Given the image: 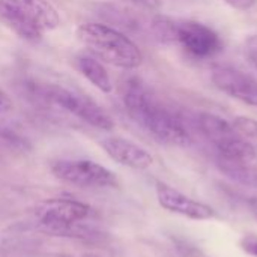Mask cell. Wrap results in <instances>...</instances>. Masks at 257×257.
Masks as SVG:
<instances>
[{
	"label": "cell",
	"mask_w": 257,
	"mask_h": 257,
	"mask_svg": "<svg viewBox=\"0 0 257 257\" xmlns=\"http://www.w3.org/2000/svg\"><path fill=\"white\" fill-rule=\"evenodd\" d=\"M122 102L128 116L160 143L169 146L190 143V134L184 122L158 101L142 78L130 77L123 81Z\"/></svg>",
	"instance_id": "6da1fadb"
},
{
	"label": "cell",
	"mask_w": 257,
	"mask_h": 257,
	"mask_svg": "<svg viewBox=\"0 0 257 257\" xmlns=\"http://www.w3.org/2000/svg\"><path fill=\"white\" fill-rule=\"evenodd\" d=\"M77 36L96 59L122 69H136L143 63L137 44L120 30L102 23L78 26Z\"/></svg>",
	"instance_id": "7a4b0ae2"
},
{
	"label": "cell",
	"mask_w": 257,
	"mask_h": 257,
	"mask_svg": "<svg viewBox=\"0 0 257 257\" xmlns=\"http://www.w3.org/2000/svg\"><path fill=\"white\" fill-rule=\"evenodd\" d=\"M155 38L164 44H176L194 57L206 59L223 48L220 35L205 23L157 15L152 20Z\"/></svg>",
	"instance_id": "3957f363"
},
{
	"label": "cell",
	"mask_w": 257,
	"mask_h": 257,
	"mask_svg": "<svg viewBox=\"0 0 257 257\" xmlns=\"http://www.w3.org/2000/svg\"><path fill=\"white\" fill-rule=\"evenodd\" d=\"M0 21L20 38L38 42L59 27L60 17L50 0H0Z\"/></svg>",
	"instance_id": "277c9868"
},
{
	"label": "cell",
	"mask_w": 257,
	"mask_h": 257,
	"mask_svg": "<svg viewBox=\"0 0 257 257\" xmlns=\"http://www.w3.org/2000/svg\"><path fill=\"white\" fill-rule=\"evenodd\" d=\"M36 96L48 104H53L69 114L81 119L93 128L102 131H111L114 128V122L111 116L92 98L87 95L69 90L59 84H42L35 87Z\"/></svg>",
	"instance_id": "5b68a950"
},
{
	"label": "cell",
	"mask_w": 257,
	"mask_h": 257,
	"mask_svg": "<svg viewBox=\"0 0 257 257\" xmlns=\"http://www.w3.org/2000/svg\"><path fill=\"white\" fill-rule=\"evenodd\" d=\"M197 125L202 134L215 146L220 157L248 163L254 160V146L244 136H241L236 128L226 119L214 113L203 111L197 116Z\"/></svg>",
	"instance_id": "8992f818"
},
{
	"label": "cell",
	"mask_w": 257,
	"mask_h": 257,
	"mask_svg": "<svg viewBox=\"0 0 257 257\" xmlns=\"http://www.w3.org/2000/svg\"><path fill=\"white\" fill-rule=\"evenodd\" d=\"M50 170L56 179L80 188L117 187L116 175L90 160H56L51 163Z\"/></svg>",
	"instance_id": "52a82bcc"
},
{
	"label": "cell",
	"mask_w": 257,
	"mask_h": 257,
	"mask_svg": "<svg viewBox=\"0 0 257 257\" xmlns=\"http://www.w3.org/2000/svg\"><path fill=\"white\" fill-rule=\"evenodd\" d=\"M92 215V208L72 199H53L38 209V218L47 232L56 235L71 233L80 221Z\"/></svg>",
	"instance_id": "ba28073f"
},
{
	"label": "cell",
	"mask_w": 257,
	"mask_h": 257,
	"mask_svg": "<svg viewBox=\"0 0 257 257\" xmlns=\"http://www.w3.org/2000/svg\"><path fill=\"white\" fill-rule=\"evenodd\" d=\"M211 80L220 92L247 105L257 107V80L251 75L233 66L215 65L211 69Z\"/></svg>",
	"instance_id": "9c48e42d"
},
{
	"label": "cell",
	"mask_w": 257,
	"mask_h": 257,
	"mask_svg": "<svg viewBox=\"0 0 257 257\" xmlns=\"http://www.w3.org/2000/svg\"><path fill=\"white\" fill-rule=\"evenodd\" d=\"M155 191L160 206L169 212L196 221H206L215 217V212L211 206L185 196L184 193L178 191L176 188H173L166 182H157Z\"/></svg>",
	"instance_id": "30bf717a"
},
{
	"label": "cell",
	"mask_w": 257,
	"mask_h": 257,
	"mask_svg": "<svg viewBox=\"0 0 257 257\" xmlns=\"http://www.w3.org/2000/svg\"><path fill=\"white\" fill-rule=\"evenodd\" d=\"M101 148L113 161L130 169L145 170L154 164V157L145 148L125 137H107L101 142Z\"/></svg>",
	"instance_id": "8fae6325"
},
{
	"label": "cell",
	"mask_w": 257,
	"mask_h": 257,
	"mask_svg": "<svg viewBox=\"0 0 257 257\" xmlns=\"http://www.w3.org/2000/svg\"><path fill=\"white\" fill-rule=\"evenodd\" d=\"M75 66L80 71L83 77H86L96 89H99L102 93H110L113 90L111 78L105 69V66L92 56H78L75 59Z\"/></svg>",
	"instance_id": "7c38bea8"
},
{
	"label": "cell",
	"mask_w": 257,
	"mask_h": 257,
	"mask_svg": "<svg viewBox=\"0 0 257 257\" xmlns=\"http://www.w3.org/2000/svg\"><path fill=\"white\" fill-rule=\"evenodd\" d=\"M218 167L220 170L232 181L245 185L257 188V170L248 164V161H241V160H229L218 157Z\"/></svg>",
	"instance_id": "4fadbf2b"
},
{
	"label": "cell",
	"mask_w": 257,
	"mask_h": 257,
	"mask_svg": "<svg viewBox=\"0 0 257 257\" xmlns=\"http://www.w3.org/2000/svg\"><path fill=\"white\" fill-rule=\"evenodd\" d=\"M236 131L244 136L245 139H253L257 140V120L256 119H251V117H247V116H238L233 119V123H232Z\"/></svg>",
	"instance_id": "5bb4252c"
},
{
	"label": "cell",
	"mask_w": 257,
	"mask_h": 257,
	"mask_svg": "<svg viewBox=\"0 0 257 257\" xmlns=\"http://www.w3.org/2000/svg\"><path fill=\"white\" fill-rule=\"evenodd\" d=\"M0 139H3L5 142H8L11 146H15V148H26L27 146L26 140L8 126H0Z\"/></svg>",
	"instance_id": "9a60e30c"
},
{
	"label": "cell",
	"mask_w": 257,
	"mask_h": 257,
	"mask_svg": "<svg viewBox=\"0 0 257 257\" xmlns=\"http://www.w3.org/2000/svg\"><path fill=\"white\" fill-rule=\"evenodd\" d=\"M244 53L248 62L257 69V35H250L244 42Z\"/></svg>",
	"instance_id": "2e32d148"
},
{
	"label": "cell",
	"mask_w": 257,
	"mask_h": 257,
	"mask_svg": "<svg viewBox=\"0 0 257 257\" xmlns=\"http://www.w3.org/2000/svg\"><path fill=\"white\" fill-rule=\"evenodd\" d=\"M241 247H242V250L247 254L257 257V236H254V235H245L241 239Z\"/></svg>",
	"instance_id": "e0dca14e"
},
{
	"label": "cell",
	"mask_w": 257,
	"mask_h": 257,
	"mask_svg": "<svg viewBox=\"0 0 257 257\" xmlns=\"http://www.w3.org/2000/svg\"><path fill=\"white\" fill-rule=\"evenodd\" d=\"M122 2H126L133 6L148 9V11H157L161 8V0H122Z\"/></svg>",
	"instance_id": "ac0fdd59"
},
{
	"label": "cell",
	"mask_w": 257,
	"mask_h": 257,
	"mask_svg": "<svg viewBox=\"0 0 257 257\" xmlns=\"http://www.w3.org/2000/svg\"><path fill=\"white\" fill-rule=\"evenodd\" d=\"M224 2L238 11H248L256 5L257 0H224Z\"/></svg>",
	"instance_id": "d6986e66"
},
{
	"label": "cell",
	"mask_w": 257,
	"mask_h": 257,
	"mask_svg": "<svg viewBox=\"0 0 257 257\" xmlns=\"http://www.w3.org/2000/svg\"><path fill=\"white\" fill-rule=\"evenodd\" d=\"M12 108V101L11 98L8 96V93H5L2 89H0V114H5L8 111H11Z\"/></svg>",
	"instance_id": "ffe728a7"
},
{
	"label": "cell",
	"mask_w": 257,
	"mask_h": 257,
	"mask_svg": "<svg viewBox=\"0 0 257 257\" xmlns=\"http://www.w3.org/2000/svg\"><path fill=\"white\" fill-rule=\"evenodd\" d=\"M250 209H251L253 215L257 218V197H254L253 200H250Z\"/></svg>",
	"instance_id": "44dd1931"
}]
</instances>
